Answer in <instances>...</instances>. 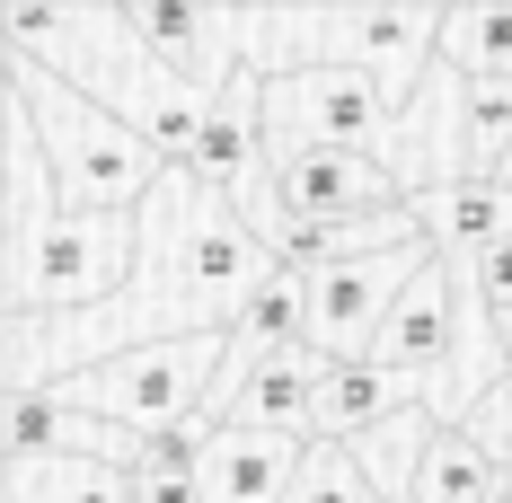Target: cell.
Instances as JSON below:
<instances>
[{
  "mask_svg": "<svg viewBox=\"0 0 512 503\" xmlns=\"http://www.w3.org/2000/svg\"><path fill=\"white\" fill-rule=\"evenodd\" d=\"M9 89L27 98L36 133H45L62 212H142V203L159 195V151L124 124V115H106L98 98L62 89V80H53V62L9 53Z\"/></svg>",
  "mask_w": 512,
  "mask_h": 503,
  "instance_id": "cell-1",
  "label": "cell"
},
{
  "mask_svg": "<svg viewBox=\"0 0 512 503\" xmlns=\"http://www.w3.org/2000/svg\"><path fill=\"white\" fill-rule=\"evenodd\" d=\"M230 371V327L212 336H151V345H124L89 362L80 380H62V406H80L89 424H115V433H168V424H204L212 389Z\"/></svg>",
  "mask_w": 512,
  "mask_h": 503,
  "instance_id": "cell-2",
  "label": "cell"
},
{
  "mask_svg": "<svg viewBox=\"0 0 512 503\" xmlns=\"http://www.w3.org/2000/svg\"><path fill=\"white\" fill-rule=\"evenodd\" d=\"M398 106L380 80L336 71V62H274L265 71V159H309V151H371Z\"/></svg>",
  "mask_w": 512,
  "mask_h": 503,
  "instance_id": "cell-3",
  "label": "cell"
},
{
  "mask_svg": "<svg viewBox=\"0 0 512 503\" xmlns=\"http://www.w3.org/2000/svg\"><path fill=\"white\" fill-rule=\"evenodd\" d=\"M142 274V212H62L36 274L9 292V318L45 309H115Z\"/></svg>",
  "mask_w": 512,
  "mask_h": 503,
  "instance_id": "cell-4",
  "label": "cell"
},
{
  "mask_svg": "<svg viewBox=\"0 0 512 503\" xmlns=\"http://www.w3.org/2000/svg\"><path fill=\"white\" fill-rule=\"evenodd\" d=\"M468 301H477L468 265L433 248V265L407 283L398 318H389V327H380V345H371V362H380V371H398V380H424V371H433V415H442V371L460 362L468 327H477V318H468Z\"/></svg>",
  "mask_w": 512,
  "mask_h": 503,
  "instance_id": "cell-5",
  "label": "cell"
},
{
  "mask_svg": "<svg viewBox=\"0 0 512 503\" xmlns=\"http://www.w3.org/2000/svg\"><path fill=\"white\" fill-rule=\"evenodd\" d=\"M398 168L380 151H309V159H283L274 168V195H283V212L292 221H371V212H398Z\"/></svg>",
  "mask_w": 512,
  "mask_h": 503,
  "instance_id": "cell-6",
  "label": "cell"
},
{
  "mask_svg": "<svg viewBox=\"0 0 512 503\" xmlns=\"http://www.w3.org/2000/svg\"><path fill=\"white\" fill-rule=\"evenodd\" d=\"M309 442H283V433H256V424H221L204 442V503H292V477H301Z\"/></svg>",
  "mask_w": 512,
  "mask_h": 503,
  "instance_id": "cell-7",
  "label": "cell"
},
{
  "mask_svg": "<svg viewBox=\"0 0 512 503\" xmlns=\"http://www.w3.org/2000/svg\"><path fill=\"white\" fill-rule=\"evenodd\" d=\"M415 221H424V239L442 256H486L495 239H512V186L495 177H477V168H451V177H424L415 186Z\"/></svg>",
  "mask_w": 512,
  "mask_h": 503,
  "instance_id": "cell-8",
  "label": "cell"
},
{
  "mask_svg": "<svg viewBox=\"0 0 512 503\" xmlns=\"http://www.w3.org/2000/svg\"><path fill=\"white\" fill-rule=\"evenodd\" d=\"M327 371L336 362H318V353H283V362H265L239 406H230V424H256V433H283V442H318V389H327Z\"/></svg>",
  "mask_w": 512,
  "mask_h": 503,
  "instance_id": "cell-9",
  "label": "cell"
},
{
  "mask_svg": "<svg viewBox=\"0 0 512 503\" xmlns=\"http://www.w3.org/2000/svg\"><path fill=\"white\" fill-rule=\"evenodd\" d=\"M415 406H424L415 380L380 371V362H336L327 389H318V442H362V433L398 424V415H415Z\"/></svg>",
  "mask_w": 512,
  "mask_h": 503,
  "instance_id": "cell-10",
  "label": "cell"
},
{
  "mask_svg": "<svg viewBox=\"0 0 512 503\" xmlns=\"http://www.w3.org/2000/svg\"><path fill=\"white\" fill-rule=\"evenodd\" d=\"M504 495H512L504 468L468 442V424H442L424 468H415V503H504Z\"/></svg>",
  "mask_w": 512,
  "mask_h": 503,
  "instance_id": "cell-11",
  "label": "cell"
},
{
  "mask_svg": "<svg viewBox=\"0 0 512 503\" xmlns=\"http://www.w3.org/2000/svg\"><path fill=\"white\" fill-rule=\"evenodd\" d=\"M9 503H133V468H115V459H45V468H9Z\"/></svg>",
  "mask_w": 512,
  "mask_h": 503,
  "instance_id": "cell-12",
  "label": "cell"
},
{
  "mask_svg": "<svg viewBox=\"0 0 512 503\" xmlns=\"http://www.w3.org/2000/svg\"><path fill=\"white\" fill-rule=\"evenodd\" d=\"M442 62L460 71V89L512 80V9H451L442 18Z\"/></svg>",
  "mask_w": 512,
  "mask_h": 503,
  "instance_id": "cell-13",
  "label": "cell"
},
{
  "mask_svg": "<svg viewBox=\"0 0 512 503\" xmlns=\"http://www.w3.org/2000/svg\"><path fill=\"white\" fill-rule=\"evenodd\" d=\"M292 503H389V495L362 477V459L345 442H309L301 477H292Z\"/></svg>",
  "mask_w": 512,
  "mask_h": 503,
  "instance_id": "cell-14",
  "label": "cell"
},
{
  "mask_svg": "<svg viewBox=\"0 0 512 503\" xmlns=\"http://www.w3.org/2000/svg\"><path fill=\"white\" fill-rule=\"evenodd\" d=\"M468 442L504 468V486H512V380H495V389H477V406H468Z\"/></svg>",
  "mask_w": 512,
  "mask_h": 503,
  "instance_id": "cell-15",
  "label": "cell"
},
{
  "mask_svg": "<svg viewBox=\"0 0 512 503\" xmlns=\"http://www.w3.org/2000/svg\"><path fill=\"white\" fill-rule=\"evenodd\" d=\"M468 283H477V301L495 309V318H512V239H495L486 256H468Z\"/></svg>",
  "mask_w": 512,
  "mask_h": 503,
  "instance_id": "cell-16",
  "label": "cell"
},
{
  "mask_svg": "<svg viewBox=\"0 0 512 503\" xmlns=\"http://www.w3.org/2000/svg\"><path fill=\"white\" fill-rule=\"evenodd\" d=\"M486 177H495V186H512V151H504V159H495V168H486Z\"/></svg>",
  "mask_w": 512,
  "mask_h": 503,
  "instance_id": "cell-17",
  "label": "cell"
},
{
  "mask_svg": "<svg viewBox=\"0 0 512 503\" xmlns=\"http://www.w3.org/2000/svg\"><path fill=\"white\" fill-rule=\"evenodd\" d=\"M504 503H512V495H504Z\"/></svg>",
  "mask_w": 512,
  "mask_h": 503,
  "instance_id": "cell-18",
  "label": "cell"
}]
</instances>
